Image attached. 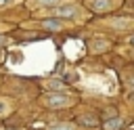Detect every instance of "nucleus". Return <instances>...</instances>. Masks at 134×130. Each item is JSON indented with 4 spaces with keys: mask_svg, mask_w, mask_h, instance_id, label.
Instances as JSON below:
<instances>
[{
    "mask_svg": "<svg viewBox=\"0 0 134 130\" xmlns=\"http://www.w3.org/2000/svg\"><path fill=\"white\" fill-rule=\"evenodd\" d=\"M88 6L92 10H96V13H107V10H111L115 6V0H90Z\"/></svg>",
    "mask_w": 134,
    "mask_h": 130,
    "instance_id": "obj_1",
    "label": "nucleus"
},
{
    "mask_svg": "<svg viewBox=\"0 0 134 130\" xmlns=\"http://www.w3.org/2000/svg\"><path fill=\"white\" fill-rule=\"evenodd\" d=\"M46 103H48L50 109H61V107H67V105H69V99H67L65 94H50V96L46 99Z\"/></svg>",
    "mask_w": 134,
    "mask_h": 130,
    "instance_id": "obj_2",
    "label": "nucleus"
},
{
    "mask_svg": "<svg viewBox=\"0 0 134 130\" xmlns=\"http://www.w3.org/2000/svg\"><path fill=\"white\" fill-rule=\"evenodd\" d=\"M54 15L57 17H75L77 15V6L75 4H61V6H54Z\"/></svg>",
    "mask_w": 134,
    "mask_h": 130,
    "instance_id": "obj_3",
    "label": "nucleus"
},
{
    "mask_svg": "<svg viewBox=\"0 0 134 130\" xmlns=\"http://www.w3.org/2000/svg\"><path fill=\"white\" fill-rule=\"evenodd\" d=\"M42 27L52 29V31H59V29L63 27V21H61V19H44V21H42Z\"/></svg>",
    "mask_w": 134,
    "mask_h": 130,
    "instance_id": "obj_4",
    "label": "nucleus"
},
{
    "mask_svg": "<svg viewBox=\"0 0 134 130\" xmlns=\"http://www.w3.org/2000/svg\"><path fill=\"white\" fill-rule=\"evenodd\" d=\"M121 124H124V122H121V117H111V120H107V122H105V128H107V130H119V128H121Z\"/></svg>",
    "mask_w": 134,
    "mask_h": 130,
    "instance_id": "obj_5",
    "label": "nucleus"
},
{
    "mask_svg": "<svg viewBox=\"0 0 134 130\" xmlns=\"http://www.w3.org/2000/svg\"><path fill=\"white\" fill-rule=\"evenodd\" d=\"M111 25H113V27H119V29H126V27L132 25V21H130V19H113Z\"/></svg>",
    "mask_w": 134,
    "mask_h": 130,
    "instance_id": "obj_6",
    "label": "nucleus"
},
{
    "mask_svg": "<svg viewBox=\"0 0 134 130\" xmlns=\"http://www.w3.org/2000/svg\"><path fill=\"white\" fill-rule=\"evenodd\" d=\"M61 0H31V6H54Z\"/></svg>",
    "mask_w": 134,
    "mask_h": 130,
    "instance_id": "obj_7",
    "label": "nucleus"
},
{
    "mask_svg": "<svg viewBox=\"0 0 134 130\" xmlns=\"http://www.w3.org/2000/svg\"><path fill=\"white\" fill-rule=\"evenodd\" d=\"M80 122H86V126H96V124H98V120H96L94 115H82Z\"/></svg>",
    "mask_w": 134,
    "mask_h": 130,
    "instance_id": "obj_8",
    "label": "nucleus"
},
{
    "mask_svg": "<svg viewBox=\"0 0 134 130\" xmlns=\"http://www.w3.org/2000/svg\"><path fill=\"white\" fill-rule=\"evenodd\" d=\"M48 130H75V128H73V126L63 124V126H52V128H48Z\"/></svg>",
    "mask_w": 134,
    "mask_h": 130,
    "instance_id": "obj_9",
    "label": "nucleus"
},
{
    "mask_svg": "<svg viewBox=\"0 0 134 130\" xmlns=\"http://www.w3.org/2000/svg\"><path fill=\"white\" fill-rule=\"evenodd\" d=\"M48 88H63V84H61V82H54V80H52V82H48Z\"/></svg>",
    "mask_w": 134,
    "mask_h": 130,
    "instance_id": "obj_10",
    "label": "nucleus"
},
{
    "mask_svg": "<svg viewBox=\"0 0 134 130\" xmlns=\"http://www.w3.org/2000/svg\"><path fill=\"white\" fill-rule=\"evenodd\" d=\"M4 111H6V103H4V101H0V115H2Z\"/></svg>",
    "mask_w": 134,
    "mask_h": 130,
    "instance_id": "obj_11",
    "label": "nucleus"
},
{
    "mask_svg": "<svg viewBox=\"0 0 134 130\" xmlns=\"http://www.w3.org/2000/svg\"><path fill=\"white\" fill-rule=\"evenodd\" d=\"M128 84H130V86L134 88V75H130V78H128Z\"/></svg>",
    "mask_w": 134,
    "mask_h": 130,
    "instance_id": "obj_12",
    "label": "nucleus"
},
{
    "mask_svg": "<svg viewBox=\"0 0 134 130\" xmlns=\"http://www.w3.org/2000/svg\"><path fill=\"white\" fill-rule=\"evenodd\" d=\"M10 2H15V0H0V6H4V4H10Z\"/></svg>",
    "mask_w": 134,
    "mask_h": 130,
    "instance_id": "obj_13",
    "label": "nucleus"
},
{
    "mask_svg": "<svg viewBox=\"0 0 134 130\" xmlns=\"http://www.w3.org/2000/svg\"><path fill=\"white\" fill-rule=\"evenodd\" d=\"M2 44H6V38H4V36H0V46H2Z\"/></svg>",
    "mask_w": 134,
    "mask_h": 130,
    "instance_id": "obj_14",
    "label": "nucleus"
},
{
    "mask_svg": "<svg viewBox=\"0 0 134 130\" xmlns=\"http://www.w3.org/2000/svg\"><path fill=\"white\" fill-rule=\"evenodd\" d=\"M130 44H132V46H134V36H132V38H130Z\"/></svg>",
    "mask_w": 134,
    "mask_h": 130,
    "instance_id": "obj_15",
    "label": "nucleus"
},
{
    "mask_svg": "<svg viewBox=\"0 0 134 130\" xmlns=\"http://www.w3.org/2000/svg\"><path fill=\"white\" fill-rule=\"evenodd\" d=\"M0 59H2V50H0Z\"/></svg>",
    "mask_w": 134,
    "mask_h": 130,
    "instance_id": "obj_16",
    "label": "nucleus"
}]
</instances>
